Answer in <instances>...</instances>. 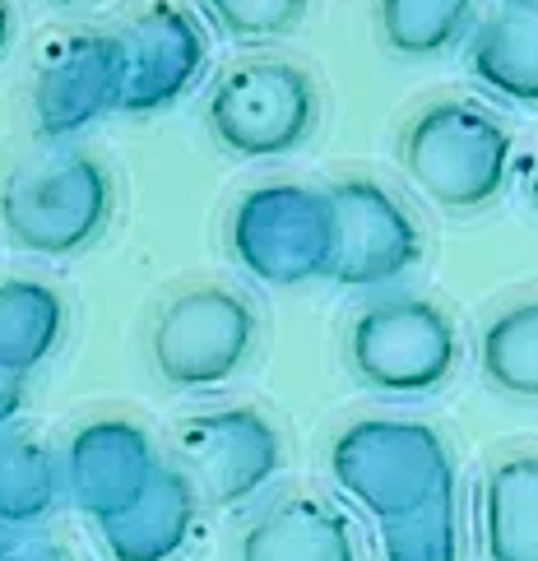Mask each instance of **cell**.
<instances>
[{"instance_id": "26", "label": "cell", "mask_w": 538, "mask_h": 561, "mask_svg": "<svg viewBox=\"0 0 538 561\" xmlns=\"http://www.w3.org/2000/svg\"><path fill=\"white\" fill-rule=\"evenodd\" d=\"M525 186H529V199H534V209H538V149H534V163H529Z\"/></svg>"}, {"instance_id": "14", "label": "cell", "mask_w": 538, "mask_h": 561, "mask_svg": "<svg viewBox=\"0 0 538 561\" xmlns=\"http://www.w3.org/2000/svg\"><path fill=\"white\" fill-rule=\"evenodd\" d=\"M201 525V492L186 469L168 465L158 483L107 525H98L112 561H176Z\"/></svg>"}, {"instance_id": "28", "label": "cell", "mask_w": 538, "mask_h": 561, "mask_svg": "<svg viewBox=\"0 0 538 561\" xmlns=\"http://www.w3.org/2000/svg\"><path fill=\"white\" fill-rule=\"evenodd\" d=\"M511 5H529V10H538V0H511Z\"/></svg>"}, {"instance_id": "13", "label": "cell", "mask_w": 538, "mask_h": 561, "mask_svg": "<svg viewBox=\"0 0 538 561\" xmlns=\"http://www.w3.org/2000/svg\"><path fill=\"white\" fill-rule=\"evenodd\" d=\"M237 561H357V534L325 496H278L242 529Z\"/></svg>"}, {"instance_id": "22", "label": "cell", "mask_w": 538, "mask_h": 561, "mask_svg": "<svg viewBox=\"0 0 538 561\" xmlns=\"http://www.w3.org/2000/svg\"><path fill=\"white\" fill-rule=\"evenodd\" d=\"M311 0H201L205 19L242 47H265L302 28Z\"/></svg>"}, {"instance_id": "3", "label": "cell", "mask_w": 538, "mask_h": 561, "mask_svg": "<svg viewBox=\"0 0 538 561\" xmlns=\"http://www.w3.org/2000/svg\"><path fill=\"white\" fill-rule=\"evenodd\" d=\"M116 186L103 158L89 149L56 145L24 158L0 182V224L28 255L70 260L89 251L112 228Z\"/></svg>"}, {"instance_id": "4", "label": "cell", "mask_w": 538, "mask_h": 561, "mask_svg": "<svg viewBox=\"0 0 538 561\" xmlns=\"http://www.w3.org/2000/svg\"><path fill=\"white\" fill-rule=\"evenodd\" d=\"M353 380L376 399L413 404L446 386L465 357L455 316L423 293H386L357 307L344 334Z\"/></svg>"}, {"instance_id": "9", "label": "cell", "mask_w": 538, "mask_h": 561, "mask_svg": "<svg viewBox=\"0 0 538 561\" xmlns=\"http://www.w3.org/2000/svg\"><path fill=\"white\" fill-rule=\"evenodd\" d=\"M176 459L214 506H247L284 469V436L261 409L218 404L176 427Z\"/></svg>"}, {"instance_id": "23", "label": "cell", "mask_w": 538, "mask_h": 561, "mask_svg": "<svg viewBox=\"0 0 538 561\" xmlns=\"http://www.w3.org/2000/svg\"><path fill=\"white\" fill-rule=\"evenodd\" d=\"M0 561H70L37 525H0Z\"/></svg>"}, {"instance_id": "5", "label": "cell", "mask_w": 538, "mask_h": 561, "mask_svg": "<svg viewBox=\"0 0 538 561\" xmlns=\"http://www.w3.org/2000/svg\"><path fill=\"white\" fill-rule=\"evenodd\" d=\"M205 126L218 149L242 163H278L321 126V89L307 66L288 56H247L214 79Z\"/></svg>"}, {"instance_id": "21", "label": "cell", "mask_w": 538, "mask_h": 561, "mask_svg": "<svg viewBox=\"0 0 538 561\" xmlns=\"http://www.w3.org/2000/svg\"><path fill=\"white\" fill-rule=\"evenodd\" d=\"M381 529V557L386 561H465V534H460V501L455 488L427 501L417 515L394 519Z\"/></svg>"}, {"instance_id": "1", "label": "cell", "mask_w": 538, "mask_h": 561, "mask_svg": "<svg viewBox=\"0 0 538 561\" xmlns=\"http://www.w3.org/2000/svg\"><path fill=\"white\" fill-rule=\"evenodd\" d=\"M400 172L442 214L469 218L506 195L515 172V135L473 98H436L400 130Z\"/></svg>"}, {"instance_id": "25", "label": "cell", "mask_w": 538, "mask_h": 561, "mask_svg": "<svg viewBox=\"0 0 538 561\" xmlns=\"http://www.w3.org/2000/svg\"><path fill=\"white\" fill-rule=\"evenodd\" d=\"M10 33H14V10H10V0H0V56L10 47Z\"/></svg>"}, {"instance_id": "18", "label": "cell", "mask_w": 538, "mask_h": 561, "mask_svg": "<svg viewBox=\"0 0 538 561\" xmlns=\"http://www.w3.org/2000/svg\"><path fill=\"white\" fill-rule=\"evenodd\" d=\"M478 371L515 404H538V293L515 297L478 330Z\"/></svg>"}, {"instance_id": "2", "label": "cell", "mask_w": 538, "mask_h": 561, "mask_svg": "<svg viewBox=\"0 0 538 561\" xmlns=\"http://www.w3.org/2000/svg\"><path fill=\"white\" fill-rule=\"evenodd\" d=\"M325 469L339 496H348L376 525L409 519L455 488L446 436L413 417H357L339 427L325 450Z\"/></svg>"}, {"instance_id": "16", "label": "cell", "mask_w": 538, "mask_h": 561, "mask_svg": "<svg viewBox=\"0 0 538 561\" xmlns=\"http://www.w3.org/2000/svg\"><path fill=\"white\" fill-rule=\"evenodd\" d=\"M488 561H538V450L502 455L478 496Z\"/></svg>"}, {"instance_id": "10", "label": "cell", "mask_w": 538, "mask_h": 561, "mask_svg": "<svg viewBox=\"0 0 538 561\" xmlns=\"http://www.w3.org/2000/svg\"><path fill=\"white\" fill-rule=\"evenodd\" d=\"M126 98V43L122 33H70L37 66L33 79V122L51 145L98 126L122 112Z\"/></svg>"}, {"instance_id": "19", "label": "cell", "mask_w": 538, "mask_h": 561, "mask_svg": "<svg viewBox=\"0 0 538 561\" xmlns=\"http://www.w3.org/2000/svg\"><path fill=\"white\" fill-rule=\"evenodd\" d=\"M478 24V0H376L381 43L400 61H436L469 43Z\"/></svg>"}, {"instance_id": "8", "label": "cell", "mask_w": 538, "mask_h": 561, "mask_svg": "<svg viewBox=\"0 0 538 561\" xmlns=\"http://www.w3.org/2000/svg\"><path fill=\"white\" fill-rule=\"evenodd\" d=\"M334 209V265L330 284L353 293H381L404 284L423 260V228L390 186L371 176H339L325 186Z\"/></svg>"}, {"instance_id": "24", "label": "cell", "mask_w": 538, "mask_h": 561, "mask_svg": "<svg viewBox=\"0 0 538 561\" xmlns=\"http://www.w3.org/2000/svg\"><path fill=\"white\" fill-rule=\"evenodd\" d=\"M24 404H28V394H24V376L0 371V432H10V427H14V417L24 413Z\"/></svg>"}, {"instance_id": "20", "label": "cell", "mask_w": 538, "mask_h": 561, "mask_svg": "<svg viewBox=\"0 0 538 561\" xmlns=\"http://www.w3.org/2000/svg\"><path fill=\"white\" fill-rule=\"evenodd\" d=\"M66 492L61 459L33 432H0V525H43Z\"/></svg>"}, {"instance_id": "27", "label": "cell", "mask_w": 538, "mask_h": 561, "mask_svg": "<svg viewBox=\"0 0 538 561\" xmlns=\"http://www.w3.org/2000/svg\"><path fill=\"white\" fill-rule=\"evenodd\" d=\"M51 5H66V10H75V5H89V0H51Z\"/></svg>"}, {"instance_id": "6", "label": "cell", "mask_w": 538, "mask_h": 561, "mask_svg": "<svg viewBox=\"0 0 538 561\" xmlns=\"http://www.w3.org/2000/svg\"><path fill=\"white\" fill-rule=\"evenodd\" d=\"M228 255L265 288H307L330 278L334 265V209L325 186L261 182L228 209Z\"/></svg>"}, {"instance_id": "15", "label": "cell", "mask_w": 538, "mask_h": 561, "mask_svg": "<svg viewBox=\"0 0 538 561\" xmlns=\"http://www.w3.org/2000/svg\"><path fill=\"white\" fill-rule=\"evenodd\" d=\"M465 70L483 93L538 112V10L506 5L478 19L465 43Z\"/></svg>"}, {"instance_id": "12", "label": "cell", "mask_w": 538, "mask_h": 561, "mask_svg": "<svg viewBox=\"0 0 538 561\" xmlns=\"http://www.w3.org/2000/svg\"><path fill=\"white\" fill-rule=\"evenodd\" d=\"M126 98L122 112L153 116L186 98L209 70V33L186 5L153 0L139 10L126 33Z\"/></svg>"}, {"instance_id": "7", "label": "cell", "mask_w": 538, "mask_h": 561, "mask_svg": "<svg viewBox=\"0 0 538 561\" xmlns=\"http://www.w3.org/2000/svg\"><path fill=\"white\" fill-rule=\"evenodd\" d=\"M261 320L247 293L228 284H191L153 311L149 363L168 390L209 394L251 367Z\"/></svg>"}, {"instance_id": "11", "label": "cell", "mask_w": 538, "mask_h": 561, "mask_svg": "<svg viewBox=\"0 0 538 561\" xmlns=\"http://www.w3.org/2000/svg\"><path fill=\"white\" fill-rule=\"evenodd\" d=\"M163 469H168V459L158 455V440L135 417H93V423H79L61 455L66 496L93 525H107V519L130 511L158 483Z\"/></svg>"}, {"instance_id": "17", "label": "cell", "mask_w": 538, "mask_h": 561, "mask_svg": "<svg viewBox=\"0 0 538 561\" xmlns=\"http://www.w3.org/2000/svg\"><path fill=\"white\" fill-rule=\"evenodd\" d=\"M70 325V307L47 278H0V371L33 376L61 348Z\"/></svg>"}]
</instances>
